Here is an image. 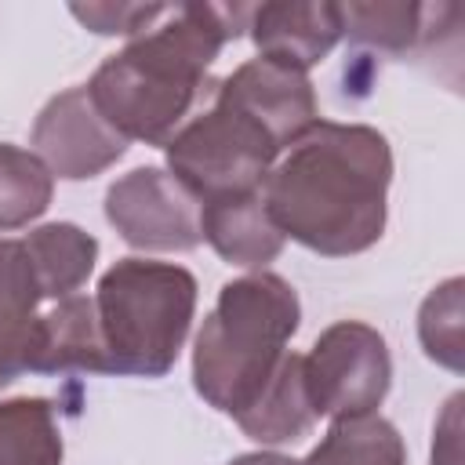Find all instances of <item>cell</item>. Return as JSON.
<instances>
[{
    "mask_svg": "<svg viewBox=\"0 0 465 465\" xmlns=\"http://www.w3.org/2000/svg\"><path fill=\"white\" fill-rule=\"evenodd\" d=\"M29 142L40 163L65 182L94 178L127 153V138H120L105 124V116L94 109L84 84L58 91L40 109Z\"/></svg>",
    "mask_w": 465,
    "mask_h": 465,
    "instance_id": "obj_8",
    "label": "cell"
},
{
    "mask_svg": "<svg viewBox=\"0 0 465 465\" xmlns=\"http://www.w3.org/2000/svg\"><path fill=\"white\" fill-rule=\"evenodd\" d=\"M25 258L33 265L44 302H62L76 294L98 262V240L73 222H51L22 236Z\"/></svg>",
    "mask_w": 465,
    "mask_h": 465,
    "instance_id": "obj_15",
    "label": "cell"
},
{
    "mask_svg": "<svg viewBox=\"0 0 465 465\" xmlns=\"http://www.w3.org/2000/svg\"><path fill=\"white\" fill-rule=\"evenodd\" d=\"M167 4H73V18L98 36H138L145 33Z\"/></svg>",
    "mask_w": 465,
    "mask_h": 465,
    "instance_id": "obj_21",
    "label": "cell"
},
{
    "mask_svg": "<svg viewBox=\"0 0 465 465\" xmlns=\"http://www.w3.org/2000/svg\"><path fill=\"white\" fill-rule=\"evenodd\" d=\"M62 429L40 396L0 403V465H62Z\"/></svg>",
    "mask_w": 465,
    "mask_h": 465,
    "instance_id": "obj_18",
    "label": "cell"
},
{
    "mask_svg": "<svg viewBox=\"0 0 465 465\" xmlns=\"http://www.w3.org/2000/svg\"><path fill=\"white\" fill-rule=\"evenodd\" d=\"M302 323L298 291L276 272L222 283L193 345V385L222 414H236L269 381Z\"/></svg>",
    "mask_w": 465,
    "mask_h": 465,
    "instance_id": "obj_3",
    "label": "cell"
},
{
    "mask_svg": "<svg viewBox=\"0 0 465 465\" xmlns=\"http://www.w3.org/2000/svg\"><path fill=\"white\" fill-rule=\"evenodd\" d=\"M232 421L240 425V432L254 443H294L302 436L312 432V425L320 421L309 389H305V371H302V356L298 352H283V360L276 363V371L269 374V381L251 396V403L243 411L232 414Z\"/></svg>",
    "mask_w": 465,
    "mask_h": 465,
    "instance_id": "obj_14",
    "label": "cell"
},
{
    "mask_svg": "<svg viewBox=\"0 0 465 465\" xmlns=\"http://www.w3.org/2000/svg\"><path fill=\"white\" fill-rule=\"evenodd\" d=\"M247 29L258 47V58L309 73L341 40V15H338V4H327V0H312V4L276 0V4L251 7Z\"/></svg>",
    "mask_w": 465,
    "mask_h": 465,
    "instance_id": "obj_10",
    "label": "cell"
},
{
    "mask_svg": "<svg viewBox=\"0 0 465 465\" xmlns=\"http://www.w3.org/2000/svg\"><path fill=\"white\" fill-rule=\"evenodd\" d=\"M40 287L22 240H0V389L33 374Z\"/></svg>",
    "mask_w": 465,
    "mask_h": 465,
    "instance_id": "obj_13",
    "label": "cell"
},
{
    "mask_svg": "<svg viewBox=\"0 0 465 465\" xmlns=\"http://www.w3.org/2000/svg\"><path fill=\"white\" fill-rule=\"evenodd\" d=\"M214 91V87H211ZM167 171L200 200L258 193L280 160L276 142L240 109L211 98L203 113L185 120L163 145Z\"/></svg>",
    "mask_w": 465,
    "mask_h": 465,
    "instance_id": "obj_5",
    "label": "cell"
},
{
    "mask_svg": "<svg viewBox=\"0 0 465 465\" xmlns=\"http://www.w3.org/2000/svg\"><path fill=\"white\" fill-rule=\"evenodd\" d=\"M229 465H302V461H294V458H287V454H276V450H254V454L232 458Z\"/></svg>",
    "mask_w": 465,
    "mask_h": 465,
    "instance_id": "obj_23",
    "label": "cell"
},
{
    "mask_svg": "<svg viewBox=\"0 0 465 465\" xmlns=\"http://www.w3.org/2000/svg\"><path fill=\"white\" fill-rule=\"evenodd\" d=\"M109 374L94 298L69 294L36 320L33 374Z\"/></svg>",
    "mask_w": 465,
    "mask_h": 465,
    "instance_id": "obj_12",
    "label": "cell"
},
{
    "mask_svg": "<svg viewBox=\"0 0 465 465\" xmlns=\"http://www.w3.org/2000/svg\"><path fill=\"white\" fill-rule=\"evenodd\" d=\"M54 174L33 149L0 142V232L22 229L51 207Z\"/></svg>",
    "mask_w": 465,
    "mask_h": 465,
    "instance_id": "obj_19",
    "label": "cell"
},
{
    "mask_svg": "<svg viewBox=\"0 0 465 465\" xmlns=\"http://www.w3.org/2000/svg\"><path fill=\"white\" fill-rule=\"evenodd\" d=\"M461 291L465 280L450 276L440 287H432V294L421 302L418 309V338L429 360H436L440 367L461 374L465 367V341H461Z\"/></svg>",
    "mask_w": 465,
    "mask_h": 465,
    "instance_id": "obj_20",
    "label": "cell"
},
{
    "mask_svg": "<svg viewBox=\"0 0 465 465\" xmlns=\"http://www.w3.org/2000/svg\"><path fill=\"white\" fill-rule=\"evenodd\" d=\"M200 236L214 247L222 262L254 272H262L283 251V232L276 229L262 189L200 203Z\"/></svg>",
    "mask_w": 465,
    "mask_h": 465,
    "instance_id": "obj_11",
    "label": "cell"
},
{
    "mask_svg": "<svg viewBox=\"0 0 465 465\" xmlns=\"http://www.w3.org/2000/svg\"><path fill=\"white\" fill-rule=\"evenodd\" d=\"M109 374L163 378L193 327L196 276L174 262L120 258L94 291Z\"/></svg>",
    "mask_w": 465,
    "mask_h": 465,
    "instance_id": "obj_4",
    "label": "cell"
},
{
    "mask_svg": "<svg viewBox=\"0 0 465 465\" xmlns=\"http://www.w3.org/2000/svg\"><path fill=\"white\" fill-rule=\"evenodd\" d=\"M392 149L367 124L316 120L269 171L262 200L294 243L349 258L374 247L385 232Z\"/></svg>",
    "mask_w": 465,
    "mask_h": 465,
    "instance_id": "obj_1",
    "label": "cell"
},
{
    "mask_svg": "<svg viewBox=\"0 0 465 465\" xmlns=\"http://www.w3.org/2000/svg\"><path fill=\"white\" fill-rule=\"evenodd\" d=\"M105 218L134 251H193L200 200L163 167H134L105 189Z\"/></svg>",
    "mask_w": 465,
    "mask_h": 465,
    "instance_id": "obj_7",
    "label": "cell"
},
{
    "mask_svg": "<svg viewBox=\"0 0 465 465\" xmlns=\"http://www.w3.org/2000/svg\"><path fill=\"white\" fill-rule=\"evenodd\" d=\"M302 465H407L403 436L378 414L338 418Z\"/></svg>",
    "mask_w": 465,
    "mask_h": 465,
    "instance_id": "obj_17",
    "label": "cell"
},
{
    "mask_svg": "<svg viewBox=\"0 0 465 465\" xmlns=\"http://www.w3.org/2000/svg\"><path fill=\"white\" fill-rule=\"evenodd\" d=\"M251 22V7L229 4H174L109 54L84 84L94 109L120 138L145 145H167L207 84V69L222 47L236 40Z\"/></svg>",
    "mask_w": 465,
    "mask_h": 465,
    "instance_id": "obj_2",
    "label": "cell"
},
{
    "mask_svg": "<svg viewBox=\"0 0 465 465\" xmlns=\"http://www.w3.org/2000/svg\"><path fill=\"white\" fill-rule=\"evenodd\" d=\"M211 98L251 116L276 142L280 153H287L320 120V105L309 76L298 69L276 65L269 58H251L236 65L225 80L214 84Z\"/></svg>",
    "mask_w": 465,
    "mask_h": 465,
    "instance_id": "obj_9",
    "label": "cell"
},
{
    "mask_svg": "<svg viewBox=\"0 0 465 465\" xmlns=\"http://www.w3.org/2000/svg\"><path fill=\"white\" fill-rule=\"evenodd\" d=\"M305 389L320 418L374 414L392 385V356L385 338L360 320L331 323L302 356Z\"/></svg>",
    "mask_w": 465,
    "mask_h": 465,
    "instance_id": "obj_6",
    "label": "cell"
},
{
    "mask_svg": "<svg viewBox=\"0 0 465 465\" xmlns=\"http://www.w3.org/2000/svg\"><path fill=\"white\" fill-rule=\"evenodd\" d=\"M338 15L341 36H349L352 44L385 54H403L429 36L425 18L432 15V7L407 0H349L338 4Z\"/></svg>",
    "mask_w": 465,
    "mask_h": 465,
    "instance_id": "obj_16",
    "label": "cell"
},
{
    "mask_svg": "<svg viewBox=\"0 0 465 465\" xmlns=\"http://www.w3.org/2000/svg\"><path fill=\"white\" fill-rule=\"evenodd\" d=\"M432 461L429 465H461V392H454L432 432Z\"/></svg>",
    "mask_w": 465,
    "mask_h": 465,
    "instance_id": "obj_22",
    "label": "cell"
}]
</instances>
